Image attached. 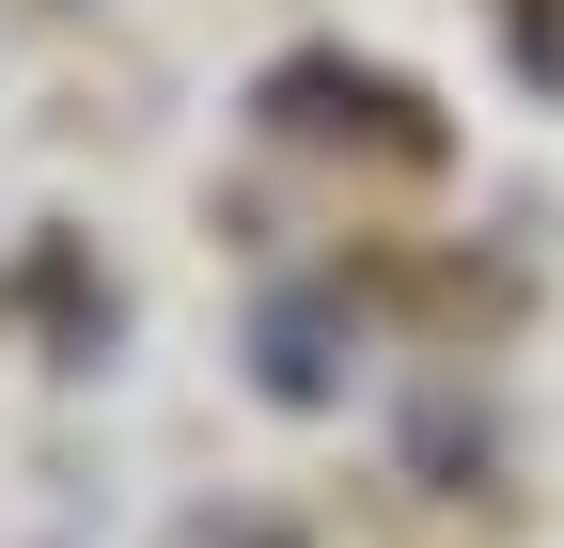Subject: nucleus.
I'll return each instance as SVG.
<instances>
[{
	"instance_id": "obj_1",
	"label": "nucleus",
	"mask_w": 564,
	"mask_h": 548,
	"mask_svg": "<svg viewBox=\"0 0 564 548\" xmlns=\"http://www.w3.org/2000/svg\"><path fill=\"white\" fill-rule=\"evenodd\" d=\"M267 392L282 407H329V314L314 298H267Z\"/></svg>"
}]
</instances>
